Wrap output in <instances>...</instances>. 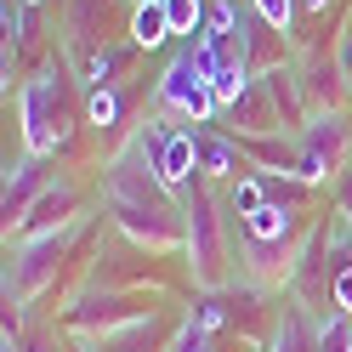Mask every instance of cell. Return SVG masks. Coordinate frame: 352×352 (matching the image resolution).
Segmentation results:
<instances>
[{
  "instance_id": "16",
  "label": "cell",
  "mask_w": 352,
  "mask_h": 352,
  "mask_svg": "<svg viewBox=\"0 0 352 352\" xmlns=\"http://www.w3.org/2000/svg\"><path fill=\"white\" fill-rule=\"evenodd\" d=\"M165 23H170V34H199L205 6L199 0H165Z\"/></svg>"
},
{
  "instance_id": "6",
  "label": "cell",
  "mask_w": 352,
  "mask_h": 352,
  "mask_svg": "<svg viewBox=\"0 0 352 352\" xmlns=\"http://www.w3.org/2000/svg\"><path fill=\"white\" fill-rule=\"evenodd\" d=\"M74 205H80V193L69 188V182H57V188H46L40 199L29 205V216L17 222L12 233L17 239H40V233H57V228H69L74 222Z\"/></svg>"
},
{
  "instance_id": "25",
  "label": "cell",
  "mask_w": 352,
  "mask_h": 352,
  "mask_svg": "<svg viewBox=\"0 0 352 352\" xmlns=\"http://www.w3.org/2000/svg\"><path fill=\"white\" fill-rule=\"evenodd\" d=\"M137 6H142V0H137Z\"/></svg>"
},
{
  "instance_id": "14",
  "label": "cell",
  "mask_w": 352,
  "mask_h": 352,
  "mask_svg": "<svg viewBox=\"0 0 352 352\" xmlns=\"http://www.w3.org/2000/svg\"><path fill=\"white\" fill-rule=\"evenodd\" d=\"M120 91H114V85H91V91H85V120H91L97 131H114L120 125Z\"/></svg>"
},
{
  "instance_id": "21",
  "label": "cell",
  "mask_w": 352,
  "mask_h": 352,
  "mask_svg": "<svg viewBox=\"0 0 352 352\" xmlns=\"http://www.w3.org/2000/svg\"><path fill=\"white\" fill-rule=\"evenodd\" d=\"M329 296H336V313L352 318V245H346V261L336 267V290H329Z\"/></svg>"
},
{
  "instance_id": "20",
  "label": "cell",
  "mask_w": 352,
  "mask_h": 352,
  "mask_svg": "<svg viewBox=\"0 0 352 352\" xmlns=\"http://www.w3.org/2000/svg\"><path fill=\"white\" fill-rule=\"evenodd\" d=\"M256 17L267 29H290V17H296V0H256Z\"/></svg>"
},
{
  "instance_id": "4",
  "label": "cell",
  "mask_w": 352,
  "mask_h": 352,
  "mask_svg": "<svg viewBox=\"0 0 352 352\" xmlns=\"http://www.w3.org/2000/svg\"><path fill=\"white\" fill-rule=\"evenodd\" d=\"M346 142H352V125L341 114H313L307 131H301V165H296V176H301V182L336 176L341 160H346Z\"/></svg>"
},
{
  "instance_id": "3",
  "label": "cell",
  "mask_w": 352,
  "mask_h": 352,
  "mask_svg": "<svg viewBox=\"0 0 352 352\" xmlns=\"http://www.w3.org/2000/svg\"><path fill=\"white\" fill-rule=\"evenodd\" d=\"M160 108H170V114H182V120H193V125H205V120L216 114L210 74L199 69L193 46H188V52H176V63L165 69V80H160Z\"/></svg>"
},
{
  "instance_id": "22",
  "label": "cell",
  "mask_w": 352,
  "mask_h": 352,
  "mask_svg": "<svg viewBox=\"0 0 352 352\" xmlns=\"http://www.w3.org/2000/svg\"><path fill=\"white\" fill-rule=\"evenodd\" d=\"M336 63H341V74H346V97H352V34L341 40V52H336Z\"/></svg>"
},
{
  "instance_id": "9",
  "label": "cell",
  "mask_w": 352,
  "mask_h": 352,
  "mask_svg": "<svg viewBox=\"0 0 352 352\" xmlns=\"http://www.w3.org/2000/svg\"><path fill=\"white\" fill-rule=\"evenodd\" d=\"M267 80V91H273V102H278V120H284V131H307V114H313V108H307V91H301V69H267L261 74Z\"/></svg>"
},
{
  "instance_id": "5",
  "label": "cell",
  "mask_w": 352,
  "mask_h": 352,
  "mask_svg": "<svg viewBox=\"0 0 352 352\" xmlns=\"http://www.w3.org/2000/svg\"><path fill=\"white\" fill-rule=\"evenodd\" d=\"M63 250H69V228H57V233H40V239H23V256L12 261V273H6V296L17 301H29L40 284H46L57 273V261Z\"/></svg>"
},
{
  "instance_id": "15",
  "label": "cell",
  "mask_w": 352,
  "mask_h": 352,
  "mask_svg": "<svg viewBox=\"0 0 352 352\" xmlns=\"http://www.w3.org/2000/svg\"><path fill=\"white\" fill-rule=\"evenodd\" d=\"M261 205H267V193H261L256 176H233V188H228V216L233 222H245V216L261 210Z\"/></svg>"
},
{
  "instance_id": "18",
  "label": "cell",
  "mask_w": 352,
  "mask_h": 352,
  "mask_svg": "<svg viewBox=\"0 0 352 352\" xmlns=\"http://www.w3.org/2000/svg\"><path fill=\"white\" fill-rule=\"evenodd\" d=\"M318 352H352V318H346V313L324 318V329H318Z\"/></svg>"
},
{
  "instance_id": "13",
  "label": "cell",
  "mask_w": 352,
  "mask_h": 352,
  "mask_svg": "<svg viewBox=\"0 0 352 352\" xmlns=\"http://www.w3.org/2000/svg\"><path fill=\"white\" fill-rule=\"evenodd\" d=\"M165 34H170V23H165V0H142V6L131 12V46H160Z\"/></svg>"
},
{
  "instance_id": "7",
  "label": "cell",
  "mask_w": 352,
  "mask_h": 352,
  "mask_svg": "<svg viewBox=\"0 0 352 352\" xmlns=\"http://www.w3.org/2000/svg\"><path fill=\"white\" fill-rule=\"evenodd\" d=\"M228 114H233V125H239V137H273V131H284L278 102H273V91H267V80H250V85H245V97H239Z\"/></svg>"
},
{
  "instance_id": "10",
  "label": "cell",
  "mask_w": 352,
  "mask_h": 352,
  "mask_svg": "<svg viewBox=\"0 0 352 352\" xmlns=\"http://www.w3.org/2000/svg\"><path fill=\"white\" fill-rule=\"evenodd\" d=\"M193 137H199V170L205 176H250V160H245L239 142L216 137V131H205V125H193Z\"/></svg>"
},
{
  "instance_id": "11",
  "label": "cell",
  "mask_w": 352,
  "mask_h": 352,
  "mask_svg": "<svg viewBox=\"0 0 352 352\" xmlns=\"http://www.w3.org/2000/svg\"><path fill=\"white\" fill-rule=\"evenodd\" d=\"M34 193H46V165H40V160H23V165L6 176V233L29 216V199H34Z\"/></svg>"
},
{
  "instance_id": "19",
  "label": "cell",
  "mask_w": 352,
  "mask_h": 352,
  "mask_svg": "<svg viewBox=\"0 0 352 352\" xmlns=\"http://www.w3.org/2000/svg\"><path fill=\"white\" fill-rule=\"evenodd\" d=\"M170 352H210V329L188 318L182 329H176V341H170Z\"/></svg>"
},
{
  "instance_id": "8",
  "label": "cell",
  "mask_w": 352,
  "mask_h": 352,
  "mask_svg": "<svg viewBox=\"0 0 352 352\" xmlns=\"http://www.w3.org/2000/svg\"><path fill=\"white\" fill-rule=\"evenodd\" d=\"M153 170H160V182H165V188H188V182H193V170H199V137H193V131H165Z\"/></svg>"
},
{
  "instance_id": "17",
  "label": "cell",
  "mask_w": 352,
  "mask_h": 352,
  "mask_svg": "<svg viewBox=\"0 0 352 352\" xmlns=\"http://www.w3.org/2000/svg\"><path fill=\"white\" fill-rule=\"evenodd\" d=\"M278 352H318V336H307L301 313H284V329H278Z\"/></svg>"
},
{
  "instance_id": "2",
  "label": "cell",
  "mask_w": 352,
  "mask_h": 352,
  "mask_svg": "<svg viewBox=\"0 0 352 352\" xmlns=\"http://www.w3.org/2000/svg\"><path fill=\"white\" fill-rule=\"evenodd\" d=\"M188 256H193V278L205 284V290H216L222 284V216H216V199L205 188L188 193Z\"/></svg>"
},
{
  "instance_id": "12",
  "label": "cell",
  "mask_w": 352,
  "mask_h": 352,
  "mask_svg": "<svg viewBox=\"0 0 352 352\" xmlns=\"http://www.w3.org/2000/svg\"><path fill=\"white\" fill-rule=\"evenodd\" d=\"M245 233L261 239V245H290V233H296V210H290V205H278V199H267L261 210L245 216Z\"/></svg>"
},
{
  "instance_id": "24",
  "label": "cell",
  "mask_w": 352,
  "mask_h": 352,
  "mask_svg": "<svg viewBox=\"0 0 352 352\" xmlns=\"http://www.w3.org/2000/svg\"><path fill=\"white\" fill-rule=\"evenodd\" d=\"M23 6H40V0H23Z\"/></svg>"
},
{
  "instance_id": "1",
  "label": "cell",
  "mask_w": 352,
  "mask_h": 352,
  "mask_svg": "<svg viewBox=\"0 0 352 352\" xmlns=\"http://www.w3.org/2000/svg\"><path fill=\"white\" fill-rule=\"evenodd\" d=\"M17 120H23V148L29 160H46V153L63 148V137H69V80H63V69L52 74H34L23 91H17Z\"/></svg>"
},
{
  "instance_id": "23",
  "label": "cell",
  "mask_w": 352,
  "mask_h": 352,
  "mask_svg": "<svg viewBox=\"0 0 352 352\" xmlns=\"http://www.w3.org/2000/svg\"><path fill=\"white\" fill-rule=\"evenodd\" d=\"M307 6H313V12H324V6H329V0H307Z\"/></svg>"
}]
</instances>
